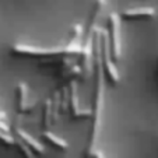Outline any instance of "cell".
I'll return each mask as SVG.
<instances>
[{"label":"cell","mask_w":158,"mask_h":158,"mask_svg":"<svg viewBox=\"0 0 158 158\" xmlns=\"http://www.w3.org/2000/svg\"><path fill=\"white\" fill-rule=\"evenodd\" d=\"M94 77H95V84H94V95H93V108L89 109V127H88V136H87V144L84 148V158H89L91 154L95 151V146L98 141V133L99 126H101V118H102V109H104V70H102L101 59L95 49V57H94Z\"/></svg>","instance_id":"1"},{"label":"cell","mask_w":158,"mask_h":158,"mask_svg":"<svg viewBox=\"0 0 158 158\" xmlns=\"http://www.w3.org/2000/svg\"><path fill=\"white\" fill-rule=\"evenodd\" d=\"M95 49L99 55V59H101L104 76L108 78L109 84L116 85V84L120 81V74L116 69V64H115L114 60H112V56H110L106 31L101 30V28H98V30H97V34H95Z\"/></svg>","instance_id":"2"},{"label":"cell","mask_w":158,"mask_h":158,"mask_svg":"<svg viewBox=\"0 0 158 158\" xmlns=\"http://www.w3.org/2000/svg\"><path fill=\"white\" fill-rule=\"evenodd\" d=\"M120 20L118 13H110L108 17V44H109V51L112 60L119 62L122 56V36H120Z\"/></svg>","instance_id":"3"},{"label":"cell","mask_w":158,"mask_h":158,"mask_svg":"<svg viewBox=\"0 0 158 158\" xmlns=\"http://www.w3.org/2000/svg\"><path fill=\"white\" fill-rule=\"evenodd\" d=\"M11 53L17 56L27 57H51L64 55L63 46H55V48H41V46H31V45H14L11 48ZM66 56V55H64Z\"/></svg>","instance_id":"4"},{"label":"cell","mask_w":158,"mask_h":158,"mask_svg":"<svg viewBox=\"0 0 158 158\" xmlns=\"http://www.w3.org/2000/svg\"><path fill=\"white\" fill-rule=\"evenodd\" d=\"M15 110L20 115L31 114L36 106V101H31L28 85L25 83H18L15 85Z\"/></svg>","instance_id":"5"},{"label":"cell","mask_w":158,"mask_h":158,"mask_svg":"<svg viewBox=\"0 0 158 158\" xmlns=\"http://www.w3.org/2000/svg\"><path fill=\"white\" fill-rule=\"evenodd\" d=\"M67 112L73 119H88L89 115H91L89 109H84V108L80 106L77 83L76 81L69 84V106H67Z\"/></svg>","instance_id":"6"},{"label":"cell","mask_w":158,"mask_h":158,"mask_svg":"<svg viewBox=\"0 0 158 158\" xmlns=\"http://www.w3.org/2000/svg\"><path fill=\"white\" fill-rule=\"evenodd\" d=\"M13 133H14V137H17L18 140H21L24 144H27V146L30 147V150L35 155H42L45 152L44 146H42L38 140H35L31 134H28L24 129H21L20 126H17V125L13 126Z\"/></svg>","instance_id":"7"},{"label":"cell","mask_w":158,"mask_h":158,"mask_svg":"<svg viewBox=\"0 0 158 158\" xmlns=\"http://www.w3.org/2000/svg\"><path fill=\"white\" fill-rule=\"evenodd\" d=\"M157 14L154 7H133V9L123 10L119 14L120 20L134 21V20H144V18H152Z\"/></svg>","instance_id":"8"},{"label":"cell","mask_w":158,"mask_h":158,"mask_svg":"<svg viewBox=\"0 0 158 158\" xmlns=\"http://www.w3.org/2000/svg\"><path fill=\"white\" fill-rule=\"evenodd\" d=\"M53 125V102L52 98L45 99L44 106H42V126L44 130H49V127Z\"/></svg>","instance_id":"9"},{"label":"cell","mask_w":158,"mask_h":158,"mask_svg":"<svg viewBox=\"0 0 158 158\" xmlns=\"http://www.w3.org/2000/svg\"><path fill=\"white\" fill-rule=\"evenodd\" d=\"M42 137H44V140L46 141L49 146L53 147V148L62 150V151H64V150L69 148V143H67L64 139H62V137H59V136H56V134H53L51 130H44Z\"/></svg>","instance_id":"10"},{"label":"cell","mask_w":158,"mask_h":158,"mask_svg":"<svg viewBox=\"0 0 158 158\" xmlns=\"http://www.w3.org/2000/svg\"><path fill=\"white\" fill-rule=\"evenodd\" d=\"M14 144L17 146V150L20 152L21 158H35V154L30 150V147L27 144H24L21 140H18L17 137H14Z\"/></svg>","instance_id":"11"},{"label":"cell","mask_w":158,"mask_h":158,"mask_svg":"<svg viewBox=\"0 0 158 158\" xmlns=\"http://www.w3.org/2000/svg\"><path fill=\"white\" fill-rule=\"evenodd\" d=\"M0 141H2L4 146H13V144H14V136L0 130Z\"/></svg>","instance_id":"12"},{"label":"cell","mask_w":158,"mask_h":158,"mask_svg":"<svg viewBox=\"0 0 158 158\" xmlns=\"http://www.w3.org/2000/svg\"><path fill=\"white\" fill-rule=\"evenodd\" d=\"M89 158H105V155H104V152H101V151H98V150H95V151L91 154V157Z\"/></svg>","instance_id":"13"}]
</instances>
